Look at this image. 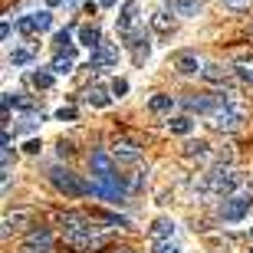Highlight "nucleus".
Segmentation results:
<instances>
[{"instance_id": "1", "label": "nucleus", "mask_w": 253, "mask_h": 253, "mask_svg": "<svg viewBox=\"0 0 253 253\" xmlns=\"http://www.w3.org/2000/svg\"><path fill=\"white\" fill-rule=\"evenodd\" d=\"M59 227H63L66 240H69L76 250H99L102 240H105L102 227L95 224V217H89V214L66 211V214H59Z\"/></svg>"}, {"instance_id": "2", "label": "nucleus", "mask_w": 253, "mask_h": 253, "mask_svg": "<svg viewBox=\"0 0 253 253\" xmlns=\"http://www.w3.org/2000/svg\"><path fill=\"white\" fill-rule=\"evenodd\" d=\"M217 102H220V109H217L207 122H211V128L214 131H237L240 125H244V102H240V95L234 92V89H227V92L217 95Z\"/></svg>"}, {"instance_id": "3", "label": "nucleus", "mask_w": 253, "mask_h": 253, "mask_svg": "<svg viewBox=\"0 0 253 253\" xmlns=\"http://www.w3.org/2000/svg\"><path fill=\"white\" fill-rule=\"evenodd\" d=\"M49 181H53V188H56L59 194H66V197H85V194H92V184L83 181L79 174H73L69 168H53V171H49Z\"/></svg>"}, {"instance_id": "4", "label": "nucleus", "mask_w": 253, "mask_h": 253, "mask_svg": "<svg viewBox=\"0 0 253 253\" xmlns=\"http://www.w3.org/2000/svg\"><path fill=\"white\" fill-rule=\"evenodd\" d=\"M253 207V188L247 184L240 194L227 197V201H220V207H217V214H220V220H230V224H237V220H244L247 214H250Z\"/></svg>"}, {"instance_id": "5", "label": "nucleus", "mask_w": 253, "mask_h": 253, "mask_svg": "<svg viewBox=\"0 0 253 253\" xmlns=\"http://www.w3.org/2000/svg\"><path fill=\"white\" fill-rule=\"evenodd\" d=\"M53 27V13L49 10H40V13H27V17L17 20V30L23 37H33V33H46Z\"/></svg>"}, {"instance_id": "6", "label": "nucleus", "mask_w": 253, "mask_h": 253, "mask_svg": "<svg viewBox=\"0 0 253 253\" xmlns=\"http://www.w3.org/2000/svg\"><path fill=\"white\" fill-rule=\"evenodd\" d=\"M138 13H141L138 0H125V3H122L119 20H115V27H119V37H122V40L135 33V27H138Z\"/></svg>"}, {"instance_id": "7", "label": "nucleus", "mask_w": 253, "mask_h": 253, "mask_svg": "<svg viewBox=\"0 0 253 253\" xmlns=\"http://www.w3.org/2000/svg\"><path fill=\"white\" fill-rule=\"evenodd\" d=\"M181 105L188 109V112H197V115H211L220 109V102H217V95H204V92H197V95H188V99H181Z\"/></svg>"}, {"instance_id": "8", "label": "nucleus", "mask_w": 253, "mask_h": 253, "mask_svg": "<svg viewBox=\"0 0 253 253\" xmlns=\"http://www.w3.org/2000/svg\"><path fill=\"white\" fill-rule=\"evenodd\" d=\"M112 69L119 66V43H102L99 49H92V56H89V69Z\"/></svg>"}, {"instance_id": "9", "label": "nucleus", "mask_w": 253, "mask_h": 253, "mask_svg": "<svg viewBox=\"0 0 253 253\" xmlns=\"http://www.w3.org/2000/svg\"><path fill=\"white\" fill-rule=\"evenodd\" d=\"M125 46L131 49V59H135L138 66L151 56V40H148V33H145V30H135L131 37H125Z\"/></svg>"}, {"instance_id": "10", "label": "nucleus", "mask_w": 253, "mask_h": 253, "mask_svg": "<svg viewBox=\"0 0 253 253\" xmlns=\"http://www.w3.org/2000/svg\"><path fill=\"white\" fill-rule=\"evenodd\" d=\"M49 250H53V234H49L46 227L30 230L27 240H23V253H49Z\"/></svg>"}, {"instance_id": "11", "label": "nucleus", "mask_w": 253, "mask_h": 253, "mask_svg": "<svg viewBox=\"0 0 253 253\" xmlns=\"http://www.w3.org/2000/svg\"><path fill=\"white\" fill-rule=\"evenodd\" d=\"M148 237H151V244H161V240H178V224H174L171 217H158V220L148 227Z\"/></svg>"}, {"instance_id": "12", "label": "nucleus", "mask_w": 253, "mask_h": 253, "mask_svg": "<svg viewBox=\"0 0 253 253\" xmlns=\"http://www.w3.org/2000/svg\"><path fill=\"white\" fill-rule=\"evenodd\" d=\"M112 155L119 161H122V165H135V161L141 158V151H138V145H135V141H125V138H119L112 145Z\"/></svg>"}, {"instance_id": "13", "label": "nucleus", "mask_w": 253, "mask_h": 253, "mask_svg": "<svg viewBox=\"0 0 253 253\" xmlns=\"http://www.w3.org/2000/svg\"><path fill=\"white\" fill-rule=\"evenodd\" d=\"M112 89H105V85H92V89H89V92H85V102L92 105V109H109V105H112Z\"/></svg>"}, {"instance_id": "14", "label": "nucleus", "mask_w": 253, "mask_h": 253, "mask_svg": "<svg viewBox=\"0 0 253 253\" xmlns=\"http://www.w3.org/2000/svg\"><path fill=\"white\" fill-rule=\"evenodd\" d=\"M174 66H178L181 76H197V73H204V66H201V59H197L194 53H181V56L174 59Z\"/></svg>"}, {"instance_id": "15", "label": "nucleus", "mask_w": 253, "mask_h": 253, "mask_svg": "<svg viewBox=\"0 0 253 253\" xmlns=\"http://www.w3.org/2000/svg\"><path fill=\"white\" fill-rule=\"evenodd\" d=\"M171 10L174 17H197L204 10V0H171Z\"/></svg>"}, {"instance_id": "16", "label": "nucleus", "mask_w": 253, "mask_h": 253, "mask_svg": "<svg viewBox=\"0 0 253 253\" xmlns=\"http://www.w3.org/2000/svg\"><path fill=\"white\" fill-rule=\"evenodd\" d=\"M27 220H30V211H13V214H7V217H3V230H0V234H3V237H10L13 230H20V227L27 224Z\"/></svg>"}, {"instance_id": "17", "label": "nucleus", "mask_w": 253, "mask_h": 253, "mask_svg": "<svg viewBox=\"0 0 253 253\" xmlns=\"http://www.w3.org/2000/svg\"><path fill=\"white\" fill-rule=\"evenodd\" d=\"M151 30H155V33H171V30H174V20H171L168 10H155V13H151Z\"/></svg>"}, {"instance_id": "18", "label": "nucleus", "mask_w": 253, "mask_h": 253, "mask_svg": "<svg viewBox=\"0 0 253 253\" xmlns=\"http://www.w3.org/2000/svg\"><path fill=\"white\" fill-rule=\"evenodd\" d=\"M184 155H188V158H197V161H207L211 158V145H207L204 138L188 141V145H184Z\"/></svg>"}, {"instance_id": "19", "label": "nucleus", "mask_w": 253, "mask_h": 253, "mask_svg": "<svg viewBox=\"0 0 253 253\" xmlns=\"http://www.w3.org/2000/svg\"><path fill=\"white\" fill-rule=\"evenodd\" d=\"M30 83H33V89H49V85L56 83V73L53 69H33L30 73Z\"/></svg>"}, {"instance_id": "20", "label": "nucleus", "mask_w": 253, "mask_h": 253, "mask_svg": "<svg viewBox=\"0 0 253 253\" xmlns=\"http://www.w3.org/2000/svg\"><path fill=\"white\" fill-rule=\"evenodd\" d=\"M148 109L155 115H168L171 109H174V99H171V95H165V92H161V95H151V99H148Z\"/></svg>"}, {"instance_id": "21", "label": "nucleus", "mask_w": 253, "mask_h": 253, "mask_svg": "<svg viewBox=\"0 0 253 253\" xmlns=\"http://www.w3.org/2000/svg\"><path fill=\"white\" fill-rule=\"evenodd\" d=\"M79 43L89 49H99L102 46V33H99V27H83L79 30Z\"/></svg>"}, {"instance_id": "22", "label": "nucleus", "mask_w": 253, "mask_h": 253, "mask_svg": "<svg viewBox=\"0 0 253 253\" xmlns=\"http://www.w3.org/2000/svg\"><path fill=\"white\" fill-rule=\"evenodd\" d=\"M73 66H76V56H69V53H56V59H53V73L56 76H69L73 73Z\"/></svg>"}, {"instance_id": "23", "label": "nucleus", "mask_w": 253, "mask_h": 253, "mask_svg": "<svg viewBox=\"0 0 253 253\" xmlns=\"http://www.w3.org/2000/svg\"><path fill=\"white\" fill-rule=\"evenodd\" d=\"M204 79H211V83H224L227 76H230V69H224L220 63H204Z\"/></svg>"}, {"instance_id": "24", "label": "nucleus", "mask_w": 253, "mask_h": 253, "mask_svg": "<svg viewBox=\"0 0 253 253\" xmlns=\"http://www.w3.org/2000/svg\"><path fill=\"white\" fill-rule=\"evenodd\" d=\"M168 128L174 131V135H191V131H194V122H191L188 115H174V119H168Z\"/></svg>"}, {"instance_id": "25", "label": "nucleus", "mask_w": 253, "mask_h": 253, "mask_svg": "<svg viewBox=\"0 0 253 253\" xmlns=\"http://www.w3.org/2000/svg\"><path fill=\"white\" fill-rule=\"evenodd\" d=\"M53 43H56L59 53H69V56H76V43H73V33H69V30H59Z\"/></svg>"}, {"instance_id": "26", "label": "nucleus", "mask_w": 253, "mask_h": 253, "mask_svg": "<svg viewBox=\"0 0 253 253\" xmlns=\"http://www.w3.org/2000/svg\"><path fill=\"white\" fill-rule=\"evenodd\" d=\"M10 66H30L33 63V49H27V46H17V49H10Z\"/></svg>"}, {"instance_id": "27", "label": "nucleus", "mask_w": 253, "mask_h": 253, "mask_svg": "<svg viewBox=\"0 0 253 253\" xmlns=\"http://www.w3.org/2000/svg\"><path fill=\"white\" fill-rule=\"evenodd\" d=\"M151 247H155V253H181V240H161Z\"/></svg>"}, {"instance_id": "28", "label": "nucleus", "mask_w": 253, "mask_h": 253, "mask_svg": "<svg viewBox=\"0 0 253 253\" xmlns=\"http://www.w3.org/2000/svg\"><path fill=\"white\" fill-rule=\"evenodd\" d=\"M237 76H240L244 83H253V59H244V63H237Z\"/></svg>"}, {"instance_id": "29", "label": "nucleus", "mask_w": 253, "mask_h": 253, "mask_svg": "<svg viewBox=\"0 0 253 253\" xmlns=\"http://www.w3.org/2000/svg\"><path fill=\"white\" fill-rule=\"evenodd\" d=\"M56 119H59V122H73L76 109H73V105H63V109H56Z\"/></svg>"}, {"instance_id": "30", "label": "nucleus", "mask_w": 253, "mask_h": 253, "mask_svg": "<svg viewBox=\"0 0 253 253\" xmlns=\"http://www.w3.org/2000/svg\"><path fill=\"white\" fill-rule=\"evenodd\" d=\"M40 148H43V141H40V138H30L27 145H23V151H27V155H40Z\"/></svg>"}, {"instance_id": "31", "label": "nucleus", "mask_w": 253, "mask_h": 253, "mask_svg": "<svg viewBox=\"0 0 253 253\" xmlns=\"http://www.w3.org/2000/svg\"><path fill=\"white\" fill-rule=\"evenodd\" d=\"M125 92H128V83H125V79H115V83H112V95H119V99H122Z\"/></svg>"}, {"instance_id": "32", "label": "nucleus", "mask_w": 253, "mask_h": 253, "mask_svg": "<svg viewBox=\"0 0 253 253\" xmlns=\"http://www.w3.org/2000/svg\"><path fill=\"white\" fill-rule=\"evenodd\" d=\"M227 7H234V10H250V3L253 0H224Z\"/></svg>"}, {"instance_id": "33", "label": "nucleus", "mask_w": 253, "mask_h": 253, "mask_svg": "<svg viewBox=\"0 0 253 253\" xmlns=\"http://www.w3.org/2000/svg\"><path fill=\"white\" fill-rule=\"evenodd\" d=\"M99 7H115V0H99Z\"/></svg>"}, {"instance_id": "34", "label": "nucleus", "mask_w": 253, "mask_h": 253, "mask_svg": "<svg viewBox=\"0 0 253 253\" xmlns=\"http://www.w3.org/2000/svg\"><path fill=\"white\" fill-rule=\"evenodd\" d=\"M49 7H59V3H66V0H46Z\"/></svg>"}, {"instance_id": "35", "label": "nucleus", "mask_w": 253, "mask_h": 253, "mask_svg": "<svg viewBox=\"0 0 253 253\" xmlns=\"http://www.w3.org/2000/svg\"><path fill=\"white\" fill-rule=\"evenodd\" d=\"M119 253H135V250H119Z\"/></svg>"}, {"instance_id": "36", "label": "nucleus", "mask_w": 253, "mask_h": 253, "mask_svg": "<svg viewBox=\"0 0 253 253\" xmlns=\"http://www.w3.org/2000/svg\"><path fill=\"white\" fill-rule=\"evenodd\" d=\"M250 253H253V247H250Z\"/></svg>"}, {"instance_id": "37", "label": "nucleus", "mask_w": 253, "mask_h": 253, "mask_svg": "<svg viewBox=\"0 0 253 253\" xmlns=\"http://www.w3.org/2000/svg\"><path fill=\"white\" fill-rule=\"evenodd\" d=\"M250 234H253V230H250Z\"/></svg>"}]
</instances>
